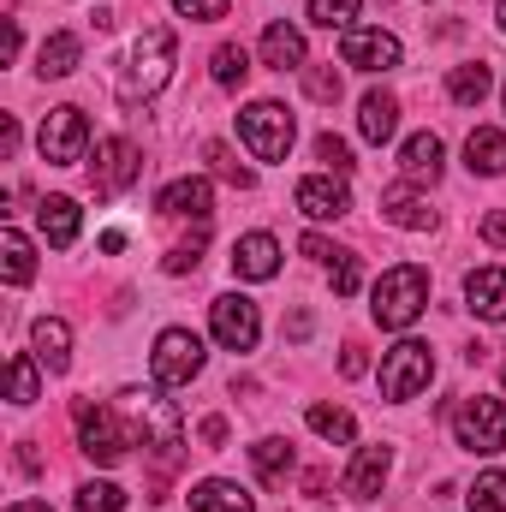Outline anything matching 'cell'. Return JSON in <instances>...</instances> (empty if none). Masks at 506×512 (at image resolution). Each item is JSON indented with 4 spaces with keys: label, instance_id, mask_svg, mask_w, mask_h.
Masks as SVG:
<instances>
[{
    "label": "cell",
    "instance_id": "cell-1",
    "mask_svg": "<svg viewBox=\"0 0 506 512\" xmlns=\"http://www.w3.org/2000/svg\"><path fill=\"white\" fill-rule=\"evenodd\" d=\"M173 78V30L161 24V18H149L137 36H131L126 48V72H120V84H114V96L126 102V108H143L161 84Z\"/></svg>",
    "mask_w": 506,
    "mask_h": 512
},
{
    "label": "cell",
    "instance_id": "cell-2",
    "mask_svg": "<svg viewBox=\"0 0 506 512\" xmlns=\"http://www.w3.org/2000/svg\"><path fill=\"white\" fill-rule=\"evenodd\" d=\"M423 310H429V274H423L417 262H399V268H387L376 280L370 316H376L381 328H411Z\"/></svg>",
    "mask_w": 506,
    "mask_h": 512
},
{
    "label": "cell",
    "instance_id": "cell-3",
    "mask_svg": "<svg viewBox=\"0 0 506 512\" xmlns=\"http://www.w3.org/2000/svg\"><path fill=\"white\" fill-rule=\"evenodd\" d=\"M453 435H459V447L465 453H501L506 447V405L501 399H489V393H471V399H459V411H453Z\"/></svg>",
    "mask_w": 506,
    "mask_h": 512
},
{
    "label": "cell",
    "instance_id": "cell-4",
    "mask_svg": "<svg viewBox=\"0 0 506 512\" xmlns=\"http://www.w3.org/2000/svg\"><path fill=\"white\" fill-rule=\"evenodd\" d=\"M429 382H435V352H429L423 340H399V346L381 358V399L405 405V399H417Z\"/></svg>",
    "mask_w": 506,
    "mask_h": 512
},
{
    "label": "cell",
    "instance_id": "cell-5",
    "mask_svg": "<svg viewBox=\"0 0 506 512\" xmlns=\"http://www.w3.org/2000/svg\"><path fill=\"white\" fill-rule=\"evenodd\" d=\"M149 376L161 387H185L203 376V340L191 334V328H167L161 340H155V352H149Z\"/></svg>",
    "mask_w": 506,
    "mask_h": 512
},
{
    "label": "cell",
    "instance_id": "cell-6",
    "mask_svg": "<svg viewBox=\"0 0 506 512\" xmlns=\"http://www.w3.org/2000/svg\"><path fill=\"white\" fill-rule=\"evenodd\" d=\"M239 137H245V149H251L256 161H286V149H292V114L280 102H251L239 114Z\"/></svg>",
    "mask_w": 506,
    "mask_h": 512
},
{
    "label": "cell",
    "instance_id": "cell-7",
    "mask_svg": "<svg viewBox=\"0 0 506 512\" xmlns=\"http://www.w3.org/2000/svg\"><path fill=\"white\" fill-rule=\"evenodd\" d=\"M72 423H78V447H84L96 465H120V459H126L131 435L120 429V417H114V411H102V405L78 399V405H72Z\"/></svg>",
    "mask_w": 506,
    "mask_h": 512
},
{
    "label": "cell",
    "instance_id": "cell-8",
    "mask_svg": "<svg viewBox=\"0 0 506 512\" xmlns=\"http://www.w3.org/2000/svg\"><path fill=\"white\" fill-rule=\"evenodd\" d=\"M84 143H90V120H84V108H48V120L36 131V149H42V161L48 167H72V161H84Z\"/></svg>",
    "mask_w": 506,
    "mask_h": 512
},
{
    "label": "cell",
    "instance_id": "cell-9",
    "mask_svg": "<svg viewBox=\"0 0 506 512\" xmlns=\"http://www.w3.org/2000/svg\"><path fill=\"white\" fill-rule=\"evenodd\" d=\"M143 179V149L126 143V137H102L96 143V167H90V191H96V203L102 197H114V191H126Z\"/></svg>",
    "mask_w": 506,
    "mask_h": 512
},
{
    "label": "cell",
    "instance_id": "cell-10",
    "mask_svg": "<svg viewBox=\"0 0 506 512\" xmlns=\"http://www.w3.org/2000/svg\"><path fill=\"white\" fill-rule=\"evenodd\" d=\"M209 328H215V340H221L227 352H251L256 334H262V316H256L251 298H239V292H221V298L209 304Z\"/></svg>",
    "mask_w": 506,
    "mask_h": 512
},
{
    "label": "cell",
    "instance_id": "cell-11",
    "mask_svg": "<svg viewBox=\"0 0 506 512\" xmlns=\"http://www.w3.org/2000/svg\"><path fill=\"white\" fill-rule=\"evenodd\" d=\"M292 203H298V215H310V221H346V215H352V191H346V179H334V173L298 179Z\"/></svg>",
    "mask_w": 506,
    "mask_h": 512
},
{
    "label": "cell",
    "instance_id": "cell-12",
    "mask_svg": "<svg viewBox=\"0 0 506 512\" xmlns=\"http://www.w3.org/2000/svg\"><path fill=\"white\" fill-rule=\"evenodd\" d=\"M340 60L346 66H358V72H393L399 66V42L387 36V30H346L340 36Z\"/></svg>",
    "mask_w": 506,
    "mask_h": 512
},
{
    "label": "cell",
    "instance_id": "cell-13",
    "mask_svg": "<svg viewBox=\"0 0 506 512\" xmlns=\"http://www.w3.org/2000/svg\"><path fill=\"white\" fill-rule=\"evenodd\" d=\"M155 209L173 215V221H197V227H209V215H215V203H209V179H173V185L155 197Z\"/></svg>",
    "mask_w": 506,
    "mask_h": 512
},
{
    "label": "cell",
    "instance_id": "cell-14",
    "mask_svg": "<svg viewBox=\"0 0 506 512\" xmlns=\"http://www.w3.org/2000/svg\"><path fill=\"white\" fill-rule=\"evenodd\" d=\"M387 471H393V453L387 447H358V459H352V471H346V495L352 501H370L381 495V483H387Z\"/></svg>",
    "mask_w": 506,
    "mask_h": 512
},
{
    "label": "cell",
    "instance_id": "cell-15",
    "mask_svg": "<svg viewBox=\"0 0 506 512\" xmlns=\"http://www.w3.org/2000/svg\"><path fill=\"white\" fill-rule=\"evenodd\" d=\"M465 298L483 322H506V268H471L465 274Z\"/></svg>",
    "mask_w": 506,
    "mask_h": 512
},
{
    "label": "cell",
    "instance_id": "cell-16",
    "mask_svg": "<svg viewBox=\"0 0 506 512\" xmlns=\"http://www.w3.org/2000/svg\"><path fill=\"white\" fill-rule=\"evenodd\" d=\"M233 274H239V280H274V274H280V245H274L268 233H245V239L233 245Z\"/></svg>",
    "mask_w": 506,
    "mask_h": 512
},
{
    "label": "cell",
    "instance_id": "cell-17",
    "mask_svg": "<svg viewBox=\"0 0 506 512\" xmlns=\"http://www.w3.org/2000/svg\"><path fill=\"white\" fill-rule=\"evenodd\" d=\"M381 215H387L393 227H405V233H429V227H435V209H429V197H417L411 185H393V191H381Z\"/></svg>",
    "mask_w": 506,
    "mask_h": 512
},
{
    "label": "cell",
    "instance_id": "cell-18",
    "mask_svg": "<svg viewBox=\"0 0 506 512\" xmlns=\"http://www.w3.org/2000/svg\"><path fill=\"white\" fill-rule=\"evenodd\" d=\"M465 167L483 173V179H501L506 173V131H495V126L471 131V137H465Z\"/></svg>",
    "mask_w": 506,
    "mask_h": 512
},
{
    "label": "cell",
    "instance_id": "cell-19",
    "mask_svg": "<svg viewBox=\"0 0 506 512\" xmlns=\"http://www.w3.org/2000/svg\"><path fill=\"white\" fill-rule=\"evenodd\" d=\"M262 66H274V72H298V66H304V36H298L286 18H274V24L262 30Z\"/></svg>",
    "mask_w": 506,
    "mask_h": 512
},
{
    "label": "cell",
    "instance_id": "cell-20",
    "mask_svg": "<svg viewBox=\"0 0 506 512\" xmlns=\"http://www.w3.org/2000/svg\"><path fill=\"white\" fill-rule=\"evenodd\" d=\"M399 173L405 179H441V137L435 131H417V137H405V149H399Z\"/></svg>",
    "mask_w": 506,
    "mask_h": 512
},
{
    "label": "cell",
    "instance_id": "cell-21",
    "mask_svg": "<svg viewBox=\"0 0 506 512\" xmlns=\"http://www.w3.org/2000/svg\"><path fill=\"white\" fill-rule=\"evenodd\" d=\"M36 221H42V239H48L54 251H66V245L78 239V203H72V197H42V203H36Z\"/></svg>",
    "mask_w": 506,
    "mask_h": 512
},
{
    "label": "cell",
    "instance_id": "cell-22",
    "mask_svg": "<svg viewBox=\"0 0 506 512\" xmlns=\"http://www.w3.org/2000/svg\"><path fill=\"white\" fill-rule=\"evenodd\" d=\"M30 340H36V358L60 376L66 364H72V328L60 322V316H36V328H30Z\"/></svg>",
    "mask_w": 506,
    "mask_h": 512
},
{
    "label": "cell",
    "instance_id": "cell-23",
    "mask_svg": "<svg viewBox=\"0 0 506 512\" xmlns=\"http://www.w3.org/2000/svg\"><path fill=\"white\" fill-rule=\"evenodd\" d=\"M191 507L197 512H256V501L239 483H227V477H203V483L191 489Z\"/></svg>",
    "mask_w": 506,
    "mask_h": 512
},
{
    "label": "cell",
    "instance_id": "cell-24",
    "mask_svg": "<svg viewBox=\"0 0 506 512\" xmlns=\"http://www.w3.org/2000/svg\"><path fill=\"white\" fill-rule=\"evenodd\" d=\"M358 131H364L370 143H387V137L399 131V102H393L387 90H370V96L358 102Z\"/></svg>",
    "mask_w": 506,
    "mask_h": 512
},
{
    "label": "cell",
    "instance_id": "cell-25",
    "mask_svg": "<svg viewBox=\"0 0 506 512\" xmlns=\"http://www.w3.org/2000/svg\"><path fill=\"white\" fill-rule=\"evenodd\" d=\"M78 54H84V42H78L72 30H54V36L42 42V54H36V72H42V78H72V72H78Z\"/></svg>",
    "mask_w": 506,
    "mask_h": 512
},
{
    "label": "cell",
    "instance_id": "cell-26",
    "mask_svg": "<svg viewBox=\"0 0 506 512\" xmlns=\"http://www.w3.org/2000/svg\"><path fill=\"white\" fill-rule=\"evenodd\" d=\"M30 274H36L30 239H24L18 227H6V233H0V280H6V286H30Z\"/></svg>",
    "mask_w": 506,
    "mask_h": 512
},
{
    "label": "cell",
    "instance_id": "cell-27",
    "mask_svg": "<svg viewBox=\"0 0 506 512\" xmlns=\"http://www.w3.org/2000/svg\"><path fill=\"white\" fill-rule=\"evenodd\" d=\"M251 459H256V477H262V483H286V477H292V465H298L292 441H280V435L256 441V447H251Z\"/></svg>",
    "mask_w": 506,
    "mask_h": 512
},
{
    "label": "cell",
    "instance_id": "cell-28",
    "mask_svg": "<svg viewBox=\"0 0 506 512\" xmlns=\"http://www.w3.org/2000/svg\"><path fill=\"white\" fill-rule=\"evenodd\" d=\"M489 66L483 60H471V66H453V78H447V96L459 102V108H483V96H489Z\"/></svg>",
    "mask_w": 506,
    "mask_h": 512
},
{
    "label": "cell",
    "instance_id": "cell-29",
    "mask_svg": "<svg viewBox=\"0 0 506 512\" xmlns=\"http://www.w3.org/2000/svg\"><path fill=\"white\" fill-rule=\"evenodd\" d=\"M209 72H215L221 90H245V78H251V54H245L239 42H221V48L209 54Z\"/></svg>",
    "mask_w": 506,
    "mask_h": 512
},
{
    "label": "cell",
    "instance_id": "cell-30",
    "mask_svg": "<svg viewBox=\"0 0 506 512\" xmlns=\"http://www.w3.org/2000/svg\"><path fill=\"white\" fill-rule=\"evenodd\" d=\"M310 429L322 435V441H352L358 435V423H352V411H340V405H310Z\"/></svg>",
    "mask_w": 506,
    "mask_h": 512
},
{
    "label": "cell",
    "instance_id": "cell-31",
    "mask_svg": "<svg viewBox=\"0 0 506 512\" xmlns=\"http://www.w3.org/2000/svg\"><path fill=\"white\" fill-rule=\"evenodd\" d=\"M203 155H209L215 179H227V185H239V191H251V185H256V173L245 167V161H239V155H233V149H227V143H209Z\"/></svg>",
    "mask_w": 506,
    "mask_h": 512
},
{
    "label": "cell",
    "instance_id": "cell-32",
    "mask_svg": "<svg viewBox=\"0 0 506 512\" xmlns=\"http://www.w3.org/2000/svg\"><path fill=\"white\" fill-rule=\"evenodd\" d=\"M316 161H322L334 179H346V173L358 167V161H352V143H346V137H334V131H322V137H316Z\"/></svg>",
    "mask_w": 506,
    "mask_h": 512
},
{
    "label": "cell",
    "instance_id": "cell-33",
    "mask_svg": "<svg viewBox=\"0 0 506 512\" xmlns=\"http://www.w3.org/2000/svg\"><path fill=\"white\" fill-rule=\"evenodd\" d=\"M358 6H364V0H310V24H322V30H352Z\"/></svg>",
    "mask_w": 506,
    "mask_h": 512
},
{
    "label": "cell",
    "instance_id": "cell-34",
    "mask_svg": "<svg viewBox=\"0 0 506 512\" xmlns=\"http://www.w3.org/2000/svg\"><path fill=\"white\" fill-rule=\"evenodd\" d=\"M471 512H506V471H483L471 483Z\"/></svg>",
    "mask_w": 506,
    "mask_h": 512
},
{
    "label": "cell",
    "instance_id": "cell-35",
    "mask_svg": "<svg viewBox=\"0 0 506 512\" xmlns=\"http://www.w3.org/2000/svg\"><path fill=\"white\" fill-rule=\"evenodd\" d=\"M78 512H126V489L120 483H84L78 489Z\"/></svg>",
    "mask_w": 506,
    "mask_h": 512
},
{
    "label": "cell",
    "instance_id": "cell-36",
    "mask_svg": "<svg viewBox=\"0 0 506 512\" xmlns=\"http://www.w3.org/2000/svg\"><path fill=\"white\" fill-rule=\"evenodd\" d=\"M203 245H209V227H197L191 239H179V245L167 251V274H191V268L203 262Z\"/></svg>",
    "mask_w": 506,
    "mask_h": 512
},
{
    "label": "cell",
    "instance_id": "cell-37",
    "mask_svg": "<svg viewBox=\"0 0 506 512\" xmlns=\"http://www.w3.org/2000/svg\"><path fill=\"white\" fill-rule=\"evenodd\" d=\"M304 90H310V102H328V108H334L346 84H340V72H334V66H310V72H304Z\"/></svg>",
    "mask_w": 506,
    "mask_h": 512
},
{
    "label": "cell",
    "instance_id": "cell-38",
    "mask_svg": "<svg viewBox=\"0 0 506 512\" xmlns=\"http://www.w3.org/2000/svg\"><path fill=\"white\" fill-rule=\"evenodd\" d=\"M6 376H12V405H30V399H36V364H30L24 352H12Z\"/></svg>",
    "mask_w": 506,
    "mask_h": 512
},
{
    "label": "cell",
    "instance_id": "cell-39",
    "mask_svg": "<svg viewBox=\"0 0 506 512\" xmlns=\"http://www.w3.org/2000/svg\"><path fill=\"white\" fill-rule=\"evenodd\" d=\"M328 268H334V298H352L364 286V262L352 251H340V262H328Z\"/></svg>",
    "mask_w": 506,
    "mask_h": 512
},
{
    "label": "cell",
    "instance_id": "cell-40",
    "mask_svg": "<svg viewBox=\"0 0 506 512\" xmlns=\"http://www.w3.org/2000/svg\"><path fill=\"white\" fill-rule=\"evenodd\" d=\"M173 6H179L191 24H215V18H227V6H233V0H173Z\"/></svg>",
    "mask_w": 506,
    "mask_h": 512
},
{
    "label": "cell",
    "instance_id": "cell-41",
    "mask_svg": "<svg viewBox=\"0 0 506 512\" xmlns=\"http://www.w3.org/2000/svg\"><path fill=\"white\" fill-rule=\"evenodd\" d=\"M477 239L506 251V209H495V215H483V221H477Z\"/></svg>",
    "mask_w": 506,
    "mask_h": 512
},
{
    "label": "cell",
    "instance_id": "cell-42",
    "mask_svg": "<svg viewBox=\"0 0 506 512\" xmlns=\"http://www.w3.org/2000/svg\"><path fill=\"white\" fill-rule=\"evenodd\" d=\"M298 251L310 256V262H340V245H328V239H322V233H310V239H304V245H298Z\"/></svg>",
    "mask_w": 506,
    "mask_h": 512
},
{
    "label": "cell",
    "instance_id": "cell-43",
    "mask_svg": "<svg viewBox=\"0 0 506 512\" xmlns=\"http://www.w3.org/2000/svg\"><path fill=\"white\" fill-rule=\"evenodd\" d=\"M203 447H227V417H203Z\"/></svg>",
    "mask_w": 506,
    "mask_h": 512
},
{
    "label": "cell",
    "instance_id": "cell-44",
    "mask_svg": "<svg viewBox=\"0 0 506 512\" xmlns=\"http://www.w3.org/2000/svg\"><path fill=\"white\" fill-rule=\"evenodd\" d=\"M364 370H370L364 346H346V358H340V376H364Z\"/></svg>",
    "mask_w": 506,
    "mask_h": 512
},
{
    "label": "cell",
    "instance_id": "cell-45",
    "mask_svg": "<svg viewBox=\"0 0 506 512\" xmlns=\"http://www.w3.org/2000/svg\"><path fill=\"white\" fill-rule=\"evenodd\" d=\"M328 489H334V483H328V471H310V477H304V495H310V501H334Z\"/></svg>",
    "mask_w": 506,
    "mask_h": 512
},
{
    "label": "cell",
    "instance_id": "cell-46",
    "mask_svg": "<svg viewBox=\"0 0 506 512\" xmlns=\"http://www.w3.org/2000/svg\"><path fill=\"white\" fill-rule=\"evenodd\" d=\"M18 471H24V477H36V471H42V459H36V447H30V441H18Z\"/></svg>",
    "mask_w": 506,
    "mask_h": 512
},
{
    "label": "cell",
    "instance_id": "cell-47",
    "mask_svg": "<svg viewBox=\"0 0 506 512\" xmlns=\"http://www.w3.org/2000/svg\"><path fill=\"white\" fill-rule=\"evenodd\" d=\"M18 42H24V36H18V18H6V42H0V54L18 60Z\"/></svg>",
    "mask_w": 506,
    "mask_h": 512
},
{
    "label": "cell",
    "instance_id": "cell-48",
    "mask_svg": "<svg viewBox=\"0 0 506 512\" xmlns=\"http://www.w3.org/2000/svg\"><path fill=\"white\" fill-rule=\"evenodd\" d=\"M286 334H292V340H304V334H310V316H304V310H292V322H286Z\"/></svg>",
    "mask_w": 506,
    "mask_h": 512
},
{
    "label": "cell",
    "instance_id": "cell-49",
    "mask_svg": "<svg viewBox=\"0 0 506 512\" xmlns=\"http://www.w3.org/2000/svg\"><path fill=\"white\" fill-rule=\"evenodd\" d=\"M6 512H54V507H48V501H12Z\"/></svg>",
    "mask_w": 506,
    "mask_h": 512
},
{
    "label": "cell",
    "instance_id": "cell-50",
    "mask_svg": "<svg viewBox=\"0 0 506 512\" xmlns=\"http://www.w3.org/2000/svg\"><path fill=\"white\" fill-rule=\"evenodd\" d=\"M501 30H506V0H501Z\"/></svg>",
    "mask_w": 506,
    "mask_h": 512
},
{
    "label": "cell",
    "instance_id": "cell-51",
    "mask_svg": "<svg viewBox=\"0 0 506 512\" xmlns=\"http://www.w3.org/2000/svg\"><path fill=\"white\" fill-rule=\"evenodd\" d=\"M501 382H506V364H501Z\"/></svg>",
    "mask_w": 506,
    "mask_h": 512
}]
</instances>
